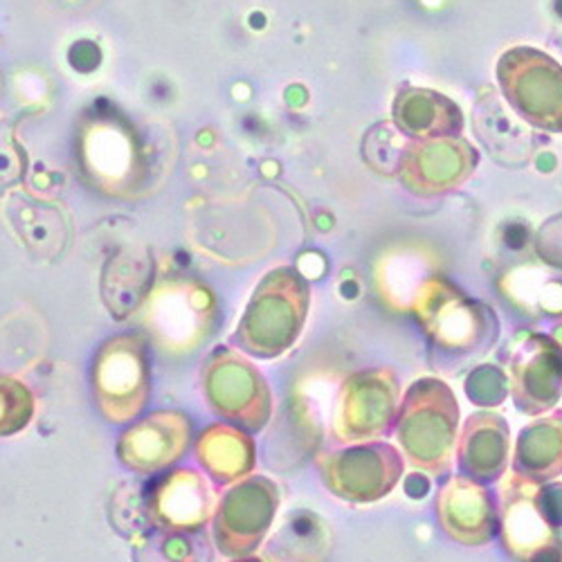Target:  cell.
<instances>
[{
    "label": "cell",
    "instance_id": "obj_1",
    "mask_svg": "<svg viewBox=\"0 0 562 562\" xmlns=\"http://www.w3.org/2000/svg\"><path fill=\"white\" fill-rule=\"evenodd\" d=\"M459 405L439 379H420L405 392L396 414V439L420 473L443 475L457 459Z\"/></svg>",
    "mask_w": 562,
    "mask_h": 562
},
{
    "label": "cell",
    "instance_id": "obj_2",
    "mask_svg": "<svg viewBox=\"0 0 562 562\" xmlns=\"http://www.w3.org/2000/svg\"><path fill=\"white\" fill-rule=\"evenodd\" d=\"M308 302L306 281L295 270L277 268L268 272L237 326L234 345L257 358L289 351L304 329Z\"/></svg>",
    "mask_w": 562,
    "mask_h": 562
},
{
    "label": "cell",
    "instance_id": "obj_3",
    "mask_svg": "<svg viewBox=\"0 0 562 562\" xmlns=\"http://www.w3.org/2000/svg\"><path fill=\"white\" fill-rule=\"evenodd\" d=\"M497 81L508 106L527 124L562 133V64L558 59L518 45L499 57Z\"/></svg>",
    "mask_w": 562,
    "mask_h": 562
},
{
    "label": "cell",
    "instance_id": "obj_4",
    "mask_svg": "<svg viewBox=\"0 0 562 562\" xmlns=\"http://www.w3.org/2000/svg\"><path fill=\"white\" fill-rule=\"evenodd\" d=\"M92 392L109 420L135 418L149 398L147 345L137 336L109 340L92 367Z\"/></svg>",
    "mask_w": 562,
    "mask_h": 562
},
{
    "label": "cell",
    "instance_id": "obj_5",
    "mask_svg": "<svg viewBox=\"0 0 562 562\" xmlns=\"http://www.w3.org/2000/svg\"><path fill=\"white\" fill-rule=\"evenodd\" d=\"M210 407L248 430H261L270 418V390L252 362L232 349H216L201 373Z\"/></svg>",
    "mask_w": 562,
    "mask_h": 562
},
{
    "label": "cell",
    "instance_id": "obj_6",
    "mask_svg": "<svg viewBox=\"0 0 562 562\" xmlns=\"http://www.w3.org/2000/svg\"><path fill=\"white\" fill-rule=\"evenodd\" d=\"M324 484L347 502H376L394 491L403 477L401 452L381 441L326 454L319 461Z\"/></svg>",
    "mask_w": 562,
    "mask_h": 562
},
{
    "label": "cell",
    "instance_id": "obj_7",
    "mask_svg": "<svg viewBox=\"0 0 562 562\" xmlns=\"http://www.w3.org/2000/svg\"><path fill=\"white\" fill-rule=\"evenodd\" d=\"M480 151L463 137L414 139L403 147L396 165L398 180L416 196H441L475 173Z\"/></svg>",
    "mask_w": 562,
    "mask_h": 562
},
{
    "label": "cell",
    "instance_id": "obj_8",
    "mask_svg": "<svg viewBox=\"0 0 562 562\" xmlns=\"http://www.w3.org/2000/svg\"><path fill=\"white\" fill-rule=\"evenodd\" d=\"M279 506V488L255 475L232 486L218 502L214 518L216 547L225 555H244L261 544Z\"/></svg>",
    "mask_w": 562,
    "mask_h": 562
},
{
    "label": "cell",
    "instance_id": "obj_9",
    "mask_svg": "<svg viewBox=\"0 0 562 562\" xmlns=\"http://www.w3.org/2000/svg\"><path fill=\"white\" fill-rule=\"evenodd\" d=\"M499 499L506 551L520 562H562V542L540 508L538 486L508 475Z\"/></svg>",
    "mask_w": 562,
    "mask_h": 562
},
{
    "label": "cell",
    "instance_id": "obj_10",
    "mask_svg": "<svg viewBox=\"0 0 562 562\" xmlns=\"http://www.w3.org/2000/svg\"><path fill=\"white\" fill-rule=\"evenodd\" d=\"M416 315L435 342L448 349H473L491 329L493 313L468 300L446 279H430L416 297Z\"/></svg>",
    "mask_w": 562,
    "mask_h": 562
},
{
    "label": "cell",
    "instance_id": "obj_11",
    "mask_svg": "<svg viewBox=\"0 0 562 562\" xmlns=\"http://www.w3.org/2000/svg\"><path fill=\"white\" fill-rule=\"evenodd\" d=\"M398 414V381L390 369L356 373L342 390L336 432L342 441L376 439L390 432Z\"/></svg>",
    "mask_w": 562,
    "mask_h": 562
},
{
    "label": "cell",
    "instance_id": "obj_12",
    "mask_svg": "<svg viewBox=\"0 0 562 562\" xmlns=\"http://www.w3.org/2000/svg\"><path fill=\"white\" fill-rule=\"evenodd\" d=\"M506 379L520 412L538 416L551 409L562 394V347L547 336H522L510 353Z\"/></svg>",
    "mask_w": 562,
    "mask_h": 562
},
{
    "label": "cell",
    "instance_id": "obj_13",
    "mask_svg": "<svg viewBox=\"0 0 562 562\" xmlns=\"http://www.w3.org/2000/svg\"><path fill=\"white\" fill-rule=\"evenodd\" d=\"M437 510L446 533L468 547L486 544L499 522V510L491 493L465 475L452 477L441 488Z\"/></svg>",
    "mask_w": 562,
    "mask_h": 562
},
{
    "label": "cell",
    "instance_id": "obj_14",
    "mask_svg": "<svg viewBox=\"0 0 562 562\" xmlns=\"http://www.w3.org/2000/svg\"><path fill=\"white\" fill-rule=\"evenodd\" d=\"M190 418L176 412H156L122 435L120 459L139 473L160 471L190 443Z\"/></svg>",
    "mask_w": 562,
    "mask_h": 562
},
{
    "label": "cell",
    "instance_id": "obj_15",
    "mask_svg": "<svg viewBox=\"0 0 562 562\" xmlns=\"http://www.w3.org/2000/svg\"><path fill=\"white\" fill-rule=\"evenodd\" d=\"M510 432L497 414L482 412L465 420L457 441L459 471L475 482H497L508 468Z\"/></svg>",
    "mask_w": 562,
    "mask_h": 562
},
{
    "label": "cell",
    "instance_id": "obj_16",
    "mask_svg": "<svg viewBox=\"0 0 562 562\" xmlns=\"http://www.w3.org/2000/svg\"><path fill=\"white\" fill-rule=\"evenodd\" d=\"M394 124L412 139L459 137L463 113L457 102L430 88H403L394 100Z\"/></svg>",
    "mask_w": 562,
    "mask_h": 562
},
{
    "label": "cell",
    "instance_id": "obj_17",
    "mask_svg": "<svg viewBox=\"0 0 562 562\" xmlns=\"http://www.w3.org/2000/svg\"><path fill=\"white\" fill-rule=\"evenodd\" d=\"M154 518L162 529H199L210 520L212 495L194 471H176L151 497Z\"/></svg>",
    "mask_w": 562,
    "mask_h": 562
},
{
    "label": "cell",
    "instance_id": "obj_18",
    "mask_svg": "<svg viewBox=\"0 0 562 562\" xmlns=\"http://www.w3.org/2000/svg\"><path fill=\"white\" fill-rule=\"evenodd\" d=\"M562 473V414L536 418L520 432L510 475L529 484H544Z\"/></svg>",
    "mask_w": 562,
    "mask_h": 562
},
{
    "label": "cell",
    "instance_id": "obj_19",
    "mask_svg": "<svg viewBox=\"0 0 562 562\" xmlns=\"http://www.w3.org/2000/svg\"><path fill=\"white\" fill-rule=\"evenodd\" d=\"M196 450L207 473L221 484L246 475L255 461L252 441L248 435L225 426H212L205 435H201Z\"/></svg>",
    "mask_w": 562,
    "mask_h": 562
},
{
    "label": "cell",
    "instance_id": "obj_20",
    "mask_svg": "<svg viewBox=\"0 0 562 562\" xmlns=\"http://www.w3.org/2000/svg\"><path fill=\"white\" fill-rule=\"evenodd\" d=\"M34 414L30 390L12 379H0V437L23 430Z\"/></svg>",
    "mask_w": 562,
    "mask_h": 562
},
{
    "label": "cell",
    "instance_id": "obj_21",
    "mask_svg": "<svg viewBox=\"0 0 562 562\" xmlns=\"http://www.w3.org/2000/svg\"><path fill=\"white\" fill-rule=\"evenodd\" d=\"M465 392L477 405H499L508 394V379L495 367H482L471 373Z\"/></svg>",
    "mask_w": 562,
    "mask_h": 562
},
{
    "label": "cell",
    "instance_id": "obj_22",
    "mask_svg": "<svg viewBox=\"0 0 562 562\" xmlns=\"http://www.w3.org/2000/svg\"><path fill=\"white\" fill-rule=\"evenodd\" d=\"M538 252L553 266H562V216L542 225L538 237Z\"/></svg>",
    "mask_w": 562,
    "mask_h": 562
},
{
    "label": "cell",
    "instance_id": "obj_23",
    "mask_svg": "<svg viewBox=\"0 0 562 562\" xmlns=\"http://www.w3.org/2000/svg\"><path fill=\"white\" fill-rule=\"evenodd\" d=\"M538 502L547 515V520L555 529H560L562 527V484H553L544 488L538 486Z\"/></svg>",
    "mask_w": 562,
    "mask_h": 562
},
{
    "label": "cell",
    "instance_id": "obj_24",
    "mask_svg": "<svg viewBox=\"0 0 562 562\" xmlns=\"http://www.w3.org/2000/svg\"><path fill=\"white\" fill-rule=\"evenodd\" d=\"M237 562H261V560H257V558H248V560H237Z\"/></svg>",
    "mask_w": 562,
    "mask_h": 562
}]
</instances>
